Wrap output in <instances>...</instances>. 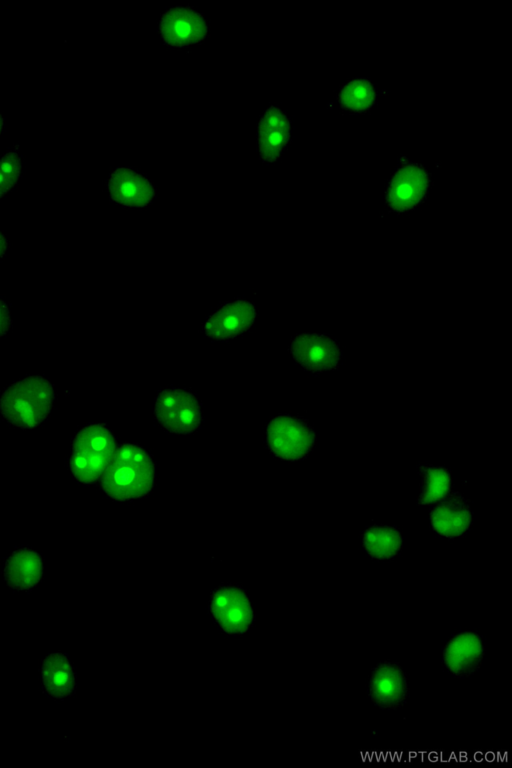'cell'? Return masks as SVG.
Returning a JSON list of instances; mask_svg holds the SVG:
<instances>
[{"label":"cell","instance_id":"1","mask_svg":"<svg viewBox=\"0 0 512 768\" xmlns=\"http://www.w3.org/2000/svg\"><path fill=\"white\" fill-rule=\"evenodd\" d=\"M156 481V464L141 446L125 443L119 446L101 476L103 492L117 501L147 497Z\"/></svg>","mask_w":512,"mask_h":768},{"label":"cell","instance_id":"2","mask_svg":"<svg viewBox=\"0 0 512 768\" xmlns=\"http://www.w3.org/2000/svg\"><path fill=\"white\" fill-rule=\"evenodd\" d=\"M55 401L52 383L43 376H28L6 387L0 396V413L11 426L35 428L49 416Z\"/></svg>","mask_w":512,"mask_h":768},{"label":"cell","instance_id":"3","mask_svg":"<svg viewBox=\"0 0 512 768\" xmlns=\"http://www.w3.org/2000/svg\"><path fill=\"white\" fill-rule=\"evenodd\" d=\"M115 450L114 436L105 424L91 423L82 427L71 444V475L82 484L94 483L110 464Z\"/></svg>","mask_w":512,"mask_h":768},{"label":"cell","instance_id":"4","mask_svg":"<svg viewBox=\"0 0 512 768\" xmlns=\"http://www.w3.org/2000/svg\"><path fill=\"white\" fill-rule=\"evenodd\" d=\"M315 440L313 427L298 416L280 414L266 427V447L281 460L298 461L307 457L315 446Z\"/></svg>","mask_w":512,"mask_h":768},{"label":"cell","instance_id":"5","mask_svg":"<svg viewBox=\"0 0 512 768\" xmlns=\"http://www.w3.org/2000/svg\"><path fill=\"white\" fill-rule=\"evenodd\" d=\"M154 417L168 433L191 434L201 425V404L189 390L164 388L155 398Z\"/></svg>","mask_w":512,"mask_h":768},{"label":"cell","instance_id":"6","mask_svg":"<svg viewBox=\"0 0 512 768\" xmlns=\"http://www.w3.org/2000/svg\"><path fill=\"white\" fill-rule=\"evenodd\" d=\"M430 186L427 170L420 164L406 162L393 174L386 193V203L392 212L405 213L418 207Z\"/></svg>","mask_w":512,"mask_h":768},{"label":"cell","instance_id":"7","mask_svg":"<svg viewBox=\"0 0 512 768\" xmlns=\"http://www.w3.org/2000/svg\"><path fill=\"white\" fill-rule=\"evenodd\" d=\"M210 612L220 628L230 635L248 631L254 612L247 594L234 585H226L213 592Z\"/></svg>","mask_w":512,"mask_h":768},{"label":"cell","instance_id":"8","mask_svg":"<svg viewBox=\"0 0 512 768\" xmlns=\"http://www.w3.org/2000/svg\"><path fill=\"white\" fill-rule=\"evenodd\" d=\"M159 34L170 47H187L202 43L208 27L201 13L190 6L167 9L159 21Z\"/></svg>","mask_w":512,"mask_h":768},{"label":"cell","instance_id":"9","mask_svg":"<svg viewBox=\"0 0 512 768\" xmlns=\"http://www.w3.org/2000/svg\"><path fill=\"white\" fill-rule=\"evenodd\" d=\"M289 351L296 363L315 374L337 369L342 357L338 342L320 333L295 336Z\"/></svg>","mask_w":512,"mask_h":768},{"label":"cell","instance_id":"10","mask_svg":"<svg viewBox=\"0 0 512 768\" xmlns=\"http://www.w3.org/2000/svg\"><path fill=\"white\" fill-rule=\"evenodd\" d=\"M368 695L379 708L394 710L402 707L409 697L407 678L396 662L384 661L372 670Z\"/></svg>","mask_w":512,"mask_h":768},{"label":"cell","instance_id":"11","mask_svg":"<svg viewBox=\"0 0 512 768\" xmlns=\"http://www.w3.org/2000/svg\"><path fill=\"white\" fill-rule=\"evenodd\" d=\"M256 309L253 303L244 299L227 302L214 311L206 320L203 330L215 340H229L247 331L253 324Z\"/></svg>","mask_w":512,"mask_h":768},{"label":"cell","instance_id":"12","mask_svg":"<svg viewBox=\"0 0 512 768\" xmlns=\"http://www.w3.org/2000/svg\"><path fill=\"white\" fill-rule=\"evenodd\" d=\"M107 190L113 202L125 207H145L156 196L153 183L128 167H119L111 172Z\"/></svg>","mask_w":512,"mask_h":768},{"label":"cell","instance_id":"13","mask_svg":"<svg viewBox=\"0 0 512 768\" xmlns=\"http://www.w3.org/2000/svg\"><path fill=\"white\" fill-rule=\"evenodd\" d=\"M432 528L447 538L464 535L473 523L470 501L457 491L449 492L430 511Z\"/></svg>","mask_w":512,"mask_h":768},{"label":"cell","instance_id":"14","mask_svg":"<svg viewBox=\"0 0 512 768\" xmlns=\"http://www.w3.org/2000/svg\"><path fill=\"white\" fill-rule=\"evenodd\" d=\"M485 647L479 634L461 632L453 636L443 649V662L457 678H465L481 666Z\"/></svg>","mask_w":512,"mask_h":768},{"label":"cell","instance_id":"15","mask_svg":"<svg viewBox=\"0 0 512 768\" xmlns=\"http://www.w3.org/2000/svg\"><path fill=\"white\" fill-rule=\"evenodd\" d=\"M291 136V124L287 114L278 106L268 107L257 126L258 153L262 161H276Z\"/></svg>","mask_w":512,"mask_h":768},{"label":"cell","instance_id":"16","mask_svg":"<svg viewBox=\"0 0 512 768\" xmlns=\"http://www.w3.org/2000/svg\"><path fill=\"white\" fill-rule=\"evenodd\" d=\"M42 574V557L30 548L16 549L4 564V579L12 590H31L39 583Z\"/></svg>","mask_w":512,"mask_h":768},{"label":"cell","instance_id":"17","mask_svg":"<svg viewBox=\"0 0 512 768\" xmlns=\"http://www.w3.org/2000/svg\"><path fill=\"white\" fill-rule=\"evenodd\" d=\"M41 681L45 694L62 699L75 691V674L68 657L63 653L47 656L41 665Z\"/></svg>","mask_w":512,"mask_h":768},{"label":"cell","instance_id":"18","mask_svg":"<svg viewBox=\"0 0 512 768\" xmlns=\"http://www.w3.org/2000/svg\"><path fill=\"white\" fill-rule=\"evenodd\" d=\"M362 544L372 558L387 560L400 553L402 536L396 527L373 525L363 531Z\"/></svg>","mask_w":512,"mask_h":768},{"label":"cell","instance_id":"19","mask_svg":"<svg viewBox=\"0 0 512 768\" xmlns=\"http://www.w3.org/2000/svg\"><path fill=\"white\" fill-rule=\"evenodd\" d=\"M419 474L421 475L419 505L436 503L450 492L452 481L450 472L446 468L422 465L419 467Z\"/></svg>","mask_w":512,"mask_h":768},{"label":"cell","instance_id":"20","mask_svg":"<svg viewBox=\"0 0 512 768\" xmlns=\"http://www.w3.org/2000/svg\"><path fill=\"white\" fill-rule=\"evenodd\" d=\"M376 99V92L367 79H355L342 86L338 94L340 105L347 111L362 113L369 110Z\"/></svg>","mask_w":512,"mask_h":768},{"label":"cell","instance_id":"21","mask_svg":"<svg viewBox=\"0 0 512 768\" xmlns=\"http://www.w3.org/2000/svg\"><path fill=\"white\" fill-rule=\"evenodd\" d=\"M21 169L19 146L16 145L0 158V199L17 185Z\"/></svg>","mask_w":512,"mask_h":768},{"label":"cell","instance_id":"22","mask_svg":"<svg viewBox=\"0 0 512 768\" xmlns=\"http://www.w3.org/2000/svg\"><path fill=\"white\" fill-rule=\"evenodd\" d=\"M12 319L10 310L6 302L0 298V337L5 335L11 328Z\"/></svg>","mask_w":512,"mask_h":768},{"label":"cell","instance_id":"23","mask_svg":"<svg viewBox=\"0 0 512 768\" xmlns=\"http://www.w3.org/2000/svg\"><path fill=\"white\" fill-rule=\"evenodd\" d=\"M8 249V240L4 234L0 231V259L5 255Z\"/></svg>","mask_w":512,"mask_h":768},{"label":"cell","instance_id":"24","mask_svg":"<svg viewBox=\"0 0 512 768\" xmlns=\"http://www.w3.org/2000/svg\"><path fill=\"white\" fill-rule=\"evenodd\" d=\"M4 124H5L4 118H3V116L0 113V135H1L2 131H3Z\"/></svg>","mask_w":512,"mask_h":768}]
</instances>
